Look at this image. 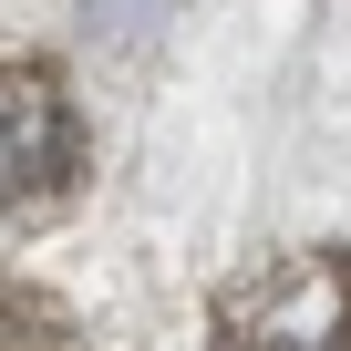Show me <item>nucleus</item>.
Listing matches in <instances>:
<instances>
[{
  "label": "nucleus",
  "instance_id": "obj_1",
  "mask_svg": "<svg viewBox=\"0 0 351 351\" xmlns=\"http://www.w3.org/2000/svg\"><path fill=\"white\" fill-rule=\"evenodd\" d=\"M217 351H351V258L341 248H300L279 269L228 279Z\"/></svg>",
  "mask_w": 351,
  "mask_h": 351
},
{
  "label": "nucleus",
  "instance_id": "obj_2",
  "mask_svg": "<svg viewBox=\"0 0 351 351\" xmlns=\"http://www.w3.org/2000/svg\"><path fill=\"white\" fill-rule=\"evenodd\" d=\"M83 176V114L42 62H0V228L42 217Z\"/></svg>",
  "mask_w": 351,
  "mask_h": 351
}]
</instances>
